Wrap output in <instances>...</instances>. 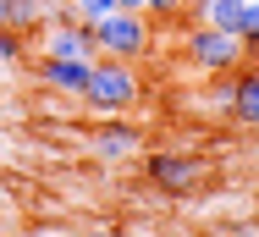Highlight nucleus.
I'll use <instances>...</instances> for the list:
<instances>
[{
  "label": "nucleus",
  "instance_id": "15",
  "mask_svg": "<svg viewBox=\"0 0 259 237\" xmlns=\"http://www.w3.org/2000/svg\"><path fill=\"white\" fill-rule=\"evenodd\" d=\"M116 6H121V11H144L149 0H116Z\"/></svg>",
  "mask_w": 259,
  "mask_h": 237
},
{
  "label": "nucleus",
  "instance_id": "11",
  "mask_svg": "<svg viewBox=\"0 0 259 237\" xmlns=\"http://www.w3.org/2000/svg\"><path fill=\"white\" fill-rule=\"evenodd\" d=\"M237 39H243V66L259 61V0H243V28H237Z\"/></svg>",
  "mask_w": 259,
  "mask_h": 237
},
{
  "label": "nucleus",
  "instance_id": "9",
  "mask_svg": "<svg viewBox=\"0 0 259 237\" xmlns=\"http://www.w3.org/2000/svg\"><path fill=\"white\" fill-rule=\"evenodd\" d=\"M232 116L259 127V72H243V66L232 72Z\"/></svg>",
  "mask_w": 259,
  "mask_h": 237
},
{
  "label": "nucleus",
  "instance_id": "6",
  "mask_svg": "<svg viewBox=\"0 0 259 237\" xmlns=\"http://www.w3.org/2000/svg\"><path fill=\"white\" fill-rule=\"evenodd\" d=\"M89 72H94V61H72V55H45L39 61V77L50 83L55 94H83Z\"/></svg>",
  "mask_w": 259,
  "mask_h": 237
},
{
  "label": "nucleus",
  "instance_id": "10",
  "mask_svg": "<svg viewBox=\"0 0 259 237\" xmlns=\"http://www.w3.org/2000/svg\"><path fill=\"white\" fill-rule=\"evenodd\" d=\"M204 28L237 33V28H243V0H209V6H204Z\"/></svg>",
  "mask_w": 259,
  "mask_h": 237
},
{
  "label": "nucleus",
  "instance_id": "3",
  "mask_svg": "<svg viewBox=\"0 0 259 237\" xmlns=\"http://www.w3.org/2000/svg\"><path fill=\"white\" fill-rule=\"evenodd\" d=\"M182 50H188V66H199V72H209V77L243 66V39H237V33H221V28H204V22L188 28Z\"/></svg>",
  "mask_w": 259,
  "mask_h": 237
},
{
  "label": "nucleus",
  "instance_id": "14",
  "mask_svg": "<svg viewBox=\"0 0 259 237\" xmlns=\"http://www.w3.org/2000/svg\"><path fill=\"white\" fill-rule=\"evenodd\" d=\"M188 11V0H149L144 6V17H182Z\"/></svg>",
  "mask_w": 259,
  "mask_h": 237
},
{
  "label": "nucleus",
  "instance_id": "8",
  "mask_svg": "<svg viewBox=\"0 0 259 237\" xmlns=\"http://www.w3.org/2000/svg\"><path fill=\"white\" fill-rule=\"evenodd\" d=\"M45 6L50 0H0V28H11V33H45Z\"/></svg>",
  "mask_w": 259,
  "mask_h": 237
},
{
  "label": "nucleus",
  "instance_id": "1",
  "mask_svg": "<svg viewBox=\"0 0 259 237\" xmlns=\"http://www.w3.org/2000/svg\"><path fill=\"white\" fill-rule=\"evenodd\" d=\"M94 45H100L105 61H144L149 55V45H155V22L144 17V11H110V17H100L94 22Z\"/></svg>",
  "mask_w": 259,
  "mask_h": 237
},
{
  "label": "nucleus",
  "instance_id": "2",
  "mask_svg": "<svg viewBox=\"0 0 259 237\" xmlns=\"http://www.w3.org/2000/svg\"><path fill=\"white\" fill-rule=\"evenodd\" d=\"M144 94V77L127 66V61H94V72H89V83H83V105L89 110H100V116H121L127 105H138Z\"/></svg>",
  "mask_w": 259,
  "mask_h": 237
},
{
  "label": "nucleus",
  "instance_id": "4",
  "mask_svg": "<svg viewBox=\"0 0 259 237\" xmlns=\"http://www.w3.org/2000/svg\"><path fill=\"white\" fill-rule=\"evenodd\" d=\"M45 55H72V61H100V45H94V22H61V28H45Z\"/></svg>",
  "mask_w": 259,
  "mask_h": 237
},
{
  "label": "nucleus",
  "instance_id": "5",
  "mask_svg": "<svg viewBox=\"0 0 259 237\" xmlns=\"http://www.w3.org/2000/svg\"><path fill=\"white\" fill-rule=\"evenodd\" d=\"M94 154L100 160H133V154H144V138H138V127L105 116L100 127H94Z\"/></svg>",
  "mask_w": 259,
  "mask_h": 237
},
{
  "label": "nucleus",
  "instance_id": "12",
  "mask_svg": "<svg viewBox=\"0 0 259 237\" xmlns=\"http://www.w3.org/2000/svg\"><path fill=\"white\" fill-rule=\"evenodd\" d=\"M22 50H28V39H22V33L0 28V66H17V61H22Z\"/></svg>",
  "mask_w": 259,
  "mask_h": 237
},
{
  "label": "nucleus",
  "instance_id": "13",
  "mask_svg": "<svg viewBox=\"0 0 259 237\" xmlns=\"http://www.w3.org/2000/svg\"><path fill=\"white\" fill-rule=\"evenodd\" d=\"M72 11H77L83 22H100V17H110V11H116V0H72Z\"/></svg>",
  "mask_w": 259,
  "mask_h": 237
},
{
  "label": "nucleus",
  "instance_id": "7",
  "mask_svg": "<svg viewBox=\"0 0 259 237\" xmlns=\"http://www.w3.org/2000/svg\"><path fill=\"white\" fill-rule=\"evenodd\" d=\"M193 177H199V160H188V154H177V149H160V154H149V182H160V188L182 193Z\"/></svg>",
  "mask_w": 259,
  "mask_h": 237
}]
</instances>
